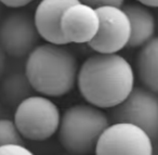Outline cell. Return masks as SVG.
Here are the masks:
<instances>
[{"instance_id":"1","label":"cell","mask_w":158,"mask_h":155,"mask_svg":"<svg viewBox=\"0 0 158 155\" xmlns=\"http://www.w3.org/2000/svg\"><path fill=\"white\" fill-rule=\"evenodd\" d=\"M135 74L125 57L95 53L82 62L77 75L81 97L101 110L119 105L134 88Z\"/></svg>"},{"instance_id":"2","label":"cell","mask_w":158,"mask_h":155,"mask_svg":"<svg viewBox=\"0 0 158 155\" xmlns=\"http://www.w3.org/2000/svg\"><path fill=\"white\" fill-rule=\"evenodd\" d=\"M78 62L65 46L38 45L27 55L25 73L34 91L48 98L67 94L77 84Z\"/></svg>"},{"instance_id":"3","label":"cell","mask_w":158,"mask_h":155,"mask_svg":"<svg viewBox=\"0 0 158 155\" xmlns=\"http://www.w3.org/2000/svg\"><path fill=\"white\" fill-rule=\"evenodd\" d=\"M110 125V118L91 104H75L61 115L59 140L70 155H87L94 152L101 135Z\"/></svg>"},{"instance_id":"4","label":"cell","mask_w":158,"mask_h":155,"mask_svg":"<svg viewBox=\"0 0 158 155\" xmlns=\"http://www.w3.org/2000/svg\"><path fill=\"white\" fill-rule=\"evenodd\" d=\"M60 109L50 98L33 94L16 105L13 122L23 139L46 141L59 130Z\"/></svg>"},{"instance_id":"5","label":"cell","mask_w":158,"mask_h":155,"mask_svg":"<svg viewBox=\"0 0 158 155\" xmlns=\"http://www.w3.org/2000/svg\"><path fill=\"white\" fill-rule=\"evenodd\" d=\"M115 123H126L139 127L152 140L158 139V98L146 88L134 87L130 94L112 109Z\"/></svg>"},{"instance_id":"6","label":"cell","mask_w":158,"mask_h":155,"mask_svg":"<svg viewBox=\"0 0 158 155\" xmlns=\"http://www.w3.org/2000/svg\"><path fill=\"white\" fill-rule=\"evenodd\" d=\"M95 155H154L152 138L139 127L113 123L104 130L94 149Z\"/></svg>"},{"instance_id":"7","label":"cell","mask_w":158,"mask_h":155,"mask_svg":"<svg viewBox=\"0 0 158 155\" xmlns=\"http://www.w3.org/2000/svg\"><path fill=\"white\" fill-rule=\"evenodd\" d=\"M99 29L88 46L97 53L114 54L128 47L130 40V22L123 8H97Z\"/></svg>"},{"instance_id":"8","label":"cell","mask_w":158,"mask_h":155,"mask_svg":"<svg viewBox=\"0 0 158 155\" xmlns=\"http://www.w3.org/2000/svg\"><path fill=\"white\" fill-rule=\"evenodd\" d=\"M38 39L34 18L24 12L11 13L0 24V45L11 57L28 55Z\"/></svg>"},{"instance_id":"9","label":"cell","mask_w":158,"mask_h":155,"mask_svg":"<svg viewBox=\"0 0 158 155\" xmlns=\"http://www.w3.org/2000/svg\"><path fill=\"white\" fill-rule=\"evenodd\" d=\"M99 23L94 8L79 1L69 6L61 19V33L65 44H89L97 35Z\"/></svg>"},{"instance_id":"10","label":"cell","mask_w":158,"mask_h":155,"mask_svg":"<svg viewBox=\"0 0 158 155\" xmlns=\"http://www.w3.org/2000/svg\"><path fill=\"white\" fill-rule=\"evenodd\" d=\"M78 0H41L34 14V23L39 37L46 42L65 46L61 33V19L69 6Z\"/></svg>"},{"instance_id":"11","label":"cell","mask_w":158,"mask_h":155,"mask_svg":"<svg viewBox=\"0 0 158 155\" xmlns=\"http://www.w3.org/2000/svg\"><path fill=\"white\" fill-rule=\"evenodd\" d=\"M130 22V40L128 47H143L154 37L156 28L155 16L149 8L139 2L129 3L123 7Z\"/></svg>"},{"instance_id":"12","label":"cell","mask_w":158,"mask_h":155,"mask_svg":"<svg viewBox=\"0 0 158 155\" xmlns=\"http://www.w3.org/2000/svg\"><path fill=\"white\" fill-rule=\"evenodd\" d=\"M138 77L144 88L158 93V36L142 47L136 58Z\"/></svg>"},{"instance_id":"13","label":"cell","mask_w":158,"mask_h":155,"mask_svg":"<svg viewBox=\"0 0 158 155\" xmlns=\"http://www.w3.org/2000/svg\"><path fill=\"white\" fill-rule=\"evenodd\" d=\"M33 88L27 79L26 75L15 73L8 77L3 83V92L10 102L19 104L24 99L33 96Z\"/></svg>"},{"instance_id":"14","label":"cell","mask_w":158,"mask_h":155,"mask_svg":"<svg viewBox=\"0 0 158 155\" xmlns=\"http://www.w3.org/2000/svg\"><path fill=\"white\" fill-rule=\"evenodd\" d=\"M8 144H23V137L13 119L0 118V146Z\"/></svg>"},{"instance_id":"15","label":"cell","mask_w":158,"mask_h":155,"mask_svg":"<svg viewBox=\"0 0 158 155\" xmlns=\"http://www.w3.org/2000/svg\"><path fill=\"white\" fill-rule=\"evenodd\" d=\"M0 155H35L24 144H8L0 146Z\"/></svg>"},{"instance_id":"16","label":"cell","mask_w":158,"mask_h":155,"mask_svg":"<svg viewBox=\"0 0 158 155\" xmlns=\"http://www.w3.org/2000/svg\"><path fill=\"white\" fill-rule=\"evenodd\" d=\"M79 2L85 3L87 6L94 8L100 7H117V8H123L125 0H78Z\"/></svg>"},{"instance_id":"17","label":"cell","mask_w":158,"mask_h":155,"mask_svg":"<svg viewBox=\"0 0 158 155\" xmlns=\"http://www.w3.org/2000/svg\"><path fill=\"white\" fill-rule=\"evenodd\" d=\"M34 0H0V2L3 6L8 8H13V9L26 7L27 5H29Z\"/></svg>"},{"instance_id":"18","label":"cell","mask_w":158,"mask_h":155,"mask_svg":"<svg viewBox=\"0 0 158 155\" xmlns=\"http://www.w3.org/2000/svg\"><path fill=\"white\" fill-rule=\"evenodd\" d=\"M136 1L147 8H158V0H136Z\"/></svg>"}]
</instances>
